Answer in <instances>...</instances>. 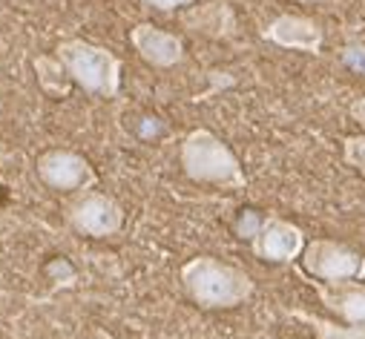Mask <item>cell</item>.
<instances>
[{"mask_svg":"<svg viewBox=\"0 0 365 339\" xmlns=\"http://www.w3.org/2000/svg\"><path fill=\"white\" fill-rule=\"evenodd\" d=\"M181 288L202 311H230L245 305L256 293V282L247 271L227 265L216 256H193L178 271Z\"/></svg>","mask_w":365,"mask_h":339,"instance_id":"1","label":"cell"},{"mask_svg":"<svg viewBox=\"0 0 365 339\" xmlns=\"http://www.w3.org/2000/svg\"><path fill=\"white\" fill-rule=\"evenodd\" d=\"M178 161L185 176L196 184H213L225 190H242L247 184V176L236 158V152L213 132V130H190L181 138Z\"/></svg>","mask_w":365,"mask_h":339,"instance_id":"2","label":"cell"},{"mask_svg":"<svg viewBox=\"0 0 365 339\" xmlns=\"http://www.w3.org/2000/svg\"><path fill=\"white\" fill-rule=\"evenodd\" d=\"M55 55L63 61L75 87H81L86 95L96 98H115L121 93V58L93 41L83 38H66L55 46Z\"/></svg>","mask_w":365,"mask_h":339,"instance_id":"3","label":"cell"},{"mask_svg":"<svg viewBox=\"0 0 365 339\" xmlns=\"http://www.w3.org/2000/svg\"><path fill=\"white\" fill-rule=\"evenodd\" d=\"M66 224L89 239H110L115 233H121L124 227V207L118 199H113L110 193L101 190H81L72 193V199L66 202Z\"/></svg>","mask_w":365,"mask_h":339,"instance_id":"4","label":"cell"},{"mask_svg":"<svg viewBox=\"0 0 365 339\" xmlns=\"http://www.w3.org/2000/svg\"><path fill=\"white\" fill-rule=\"evenodd\" d=\"M305 273L317 282H348L365 279V256L359 250L334 241V239H311L299 256Z\"/></svg>","mask_w":365,"mask_h":339,"instance_id":"5","label":"cell"},{"mask_svg":"<svg viewBox=\"0 0 365 339\" xmlns=\"http://www.w3.org/2000/svg\"><path fill=\"white\" fill-rule=\"evenodd\" d=\"M305 244H308L305 230L277 213L262 216V221L250 239L253 256L267 265H294L302 256Z\"/></svg>","mask_w":365,"mask_h":339,"instance_id":"6","label":"cell"},{"mask_svg":"<svg viewBox=\"0 0 365 339\" xmlns=\"http://www.w3.org/2000/svg\"><path fill=\"white\" fill-rule=\"evenodd\" d=\"M35 173L55 193H81V190L96 187L98 182L96 167L89 164V158L75 150H63V147L41 152L35 161Z\"/></svg>","mask_w":365,"mask_h":339,"instance_id":"7","label":"cell"},{"mask_svg":"<svg viewBox=\"0 0 365 339\" xmlns=\"http://www.w3.org/2000/svg\"><path fill=\"white\" fill-rule=\"evenodd\" d=\"M262 38L273 46H279V49H294V52H308V55H319L322 43H325L322 26L308 15H279V18H273L262 29Z\"/></svg>","mask_w":365,"mask_h":339,"instance_id":"8","label":"cell"},{"mask_svg":"<svg viewBox=\"0 0 365 339\" xmlns=\"http://www.w3.org/2000/svg\"><path fill=\"white\" fill-rule=\"evenodd\" d=\"M130 43L138 58L155 69H173L185 61V41L153 24H135L130 29Z\"/></svg>","mask_w":365,"mask_h":339,"instance_id":"9","label":"cell"},{"mask_svg":"<svg viewBox=\"0 0 365 339\" xmlns=\"http://www.w3.org/2000/svg\"><path fill=\"white\" fill-rule=\"evenodd\" d=\"M311 288L317 291L325 311H331L336 319L351 325H365V285L356 279L348 282H317L311 279Z\"/></svg>","mask_w":365,"mask_h":339,"instance_id":"10","label":"cell"},{"mask_svg":"<svg viewBox=\"0 0 365 339\" xmlns=\"http://www.w3.org/2000/svg\"><path fill=\"white\" fill-rule=\"evenodd\" d=\"M181 24L196 35L216 38V41L236 35V15L225 0H213V4H205V6H187Z\"/></svg>","mask_w":365,"mask_h":339,"instance_id":"11","label":"cell"},{"mask_svg":"<svg viewBox=\"0 0 365 339\" xmlns=\"http://www.w3.org/2000/svg\"><path fill=\"white\" fill-rule=\"evenodd\" d=\"M32 69H35V80H38V90L52 98V101H63L69 98L72 87H75V80L69 78L63 61L55 55V52H43L32 61Z\"/></svg>","mask_w":365,"mask_h":339,"instance_id":"12","label":"cell"},{"mask_svg":"<svg viewBox=\"0 0 365 339\" xmlns=\"http://www.w3.org/2000/svg\"><path fill=\"white\" fill-rule=\"evenodd\" d=\"M294 316H299L305 325H311L317 339H365V325H351V322H331L314 313H302L294 311Z\"/></svg>","mask_w":365,"mask_h":339,"instance_id":"13","label":"cell"},{"mask_svg":"<svg viewBox=\"0 0 365 339\" xmlns=\"http://www.w3.org/2000/svg\"><path fill=\"white\" fill-rule=\"evenodd\" d=\"M342 158H345L348 167H354L356 173L365 179V132L342 138Z\"/></svg>","mask_w":365,"mask_h":339,"instance_id":"14","label":"cell"},{"mask_svg":"<svg viewBox=\"0 0 365 339\" xmlns=\"http://www.w3.org/2000/svg\"><path fill=\"white\" fill-rule=\"evenodd\" d=\"M43 273L49 276V282H52L55 288H72V285H75V271H72V265H69L63 256L46 262Z\"/></svg>","mask_w":365,"mask_h":339,"instance_id":"15","label":"cell"},{"mask_svg":"<svg viewBox=\"0 0 365 339\" xmlns=\"http://www.w3.org/2000/svg\"><path fill=\"white\" fill-rule=\"evenodd\" d=\"M259 221H262V213H256V210H242L239 213V219H236V224H233V230L239 233V239H253V233H256V227H259Z\"/></svg>","mask_w":365,"mask_h":339,"instance_id":"16","label":"cell"},{"mask_svg":"<svg viewBox=\"0 0 365 339\" xmlns=\"http://www.w3.org/2000/svg\"><path fill=\"white\" fill-rule=\"evenodd\" d=\"M138 4L147 6V9H155V12H175V9L193 6L196 0H138Z\"/></svg>","mask_w":365,"mask_h":339,"instance_id":"17","label":"cell"},{"mask_svg":"<svg viewBox=\"0 0 365 339\" xmlns=\"http://www.w3.org/2000/svg\"><path fill=\"white\" fill-rule=\"evenodd\" d=\"M348 115H351V121H356V124L362 127V132H365V95H359V98L351 101Z\"/></svg>","mask_w":365,"mask_h":339,"instance_id":"18","label":"cell"},{"mask_svg":"<svg viewBox=\"0 0 365 339\" xmlns=\"http://www.w3.org/2000/svg\"><path fill=\"white\" fill-rule=\"evenodd\" d=\"M253 339H277V336H270V333H256Z\"/></svg>","mask_w":365,"mask_h":339,"instance_id":"19","label":"cell"},{"mask_svg":"<svg viewBox=\"0 0 365 339\" xmlns=\"http://www.w3.org/2000/svg\"><path fill=\"white\" fill-rule=\"evenodd\" d=\"M0 110H4V101H0Z\"/></svg>","mask_w":365,"mask_h":339,"instance_id":"20","label":"cell"}]
</instances>
